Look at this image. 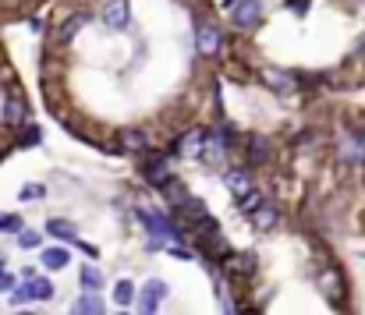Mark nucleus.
Segmentation results:
<instances>
[{"label": "nucleus", "mask_w": 365, "mask_h": 315, "mask_svg": "<svg viewBox=\"0 0 365 315\" xmlns=\"http://www.w3.org/2000/svg\"><path fill=\"white\" fill-rule=\"evenodd\" d=\"M316 284H319V294H323L330 305H341V301H344V277H341L337 266H319Z\"/></svg>", "instance_id": "1"}, {"label": "nucleus", "mask_w": 365, "mask_h": 315, "mask_svg": "<svg viewBox=\"0 0 365 315\" xmlns=\"http://www.w3.org/2000/svg\"><path fill=\"white\" fill-rule=\"evenodd\" d=\"M227 14H231L235 29H255L262 21V0H235Z\"/></svg>", "instance_id": "2"}, {"label": "nucleus", "mask_w": 365, "mask_h": 315, "mask_svg": "<svg viewBox=\"0 0 365 315\" xmlns=\"http://www.w3.org/2000/svg\"><path fill=\"white\" fill-rule=\"evenodd\" d=\"M167 291H170V287H167L163 280H156V277H153V280L142 287V294H138V315H156L160 312V305H163Z\"/></svg>", "instance_id": "3"}, {"label": "nucleus", "mask_w": 365, "mask_h": 315, "mask_svg": "<svg viewBox=\"0 0 365 315\" xmlns=\"http://www.w3.org/2000/svg\"><path fill=\"white\" fill-rule=\"evenodd\" d=\"M138 220H142V223H145V230H149L153 237H160V241H174V237H181V230H178L167 216H160V212L138 210Z\"/></svg>", "instance_id": "4"}, {"label": "nucleus", "mask_w": 365, "mask_h": 315, "mask_svg": "<svg viewBox=\"0 0 365 315\" xmlns=\"http://www.w3.org/2000/svg\"><path fill=\"white\" fill-rule=\"evenodd\" d=\"M103 25L107 29H124L128 25V0H107V7H103Z\"/></svg>", "instance_id": "5"}, {"label": "nucleus", "mask_w": 365, "mask_h": 315, "mask_svg": "<svg viewBox=\"0 0 365 315\" xmlns=\"http://www.w3.org/2000/svg\"><path fill=\"white\" fill-rule=\"evenodd\" d=\"M262 78H266V86L277 93V96H291L294 93V78L287 75V71H277V68H266L262 71Z\"/></svg>", "instance_id": "6"}, {"label": "nucleus", "mask_w": 365, "mask_h": 315, "mask_svg": "<svg viewBox=\"0 0 365 315\" xmlns=\"http://www.w3.org/2000/svg\"><path fill=\"white\" fill-rule=\"evenodd\" d=\"M71 315H107V305L100 294H82L75 305H71Z\"/></svg>", "instance_id": "7"}, {"label": "nucleus", "mask_w": 365, "mask_h": 315, "mask_svg": "<svg viewBox=\"0 0 365 315\" xmlns=\"http://www.w3.org/2000/svg\"><path fill=\"white\" fill-rule=\"evenodd\" d=\"M199 53H206V57H213L217 50H220V32L213 29V25H199Z\"/></svg>", "instance_id": "8"}, {"label": "nucleus", "mask_w": 365, "mask_h": 315, "mask_svg": "<svg viewBox=\"0 0 365 315\" xmlns=\"http://www.w3.org/2000/svg\"><path fill=\"white\" fill-rule=\"evenodd\" d=\"M25 287H29V298H32V301H50V298L57 294V291H53V284H50L46 277H29V280H25Z\"/></svg>", "instance_id": "9"}, {"label": "nucleus", "mask_w": 365, "mask_h": 315, "mask_svg": "<svg viewBox=\"0 0 365 315\" xmlns=\"http://www.w3.org/2000/svg\"><path fill=\"white\" fill-rule=\"evenodd\" d=\"M252 223H255L259 230H273V227L280 223V212H277V206H269V202H262L259 210L252 212Z\"/></svg>", "instance_id": "10"}, {"label": "nucleus", "mask_w": 365, "mask_h": 315, "mask_svg": "<svg viewBox=\"0 0 365 315\" xmlns=\"http://www.w3.org/2000/svg\"><path fill=\"white\" fill-rule=\"evenodd\" d=\"M224 185L235 192V195H252V181H248V170H227L224 174Z\"/></svg>", "instance_id": "11"}, {"label": "nucleus", "mask_w": 365, "mask_h": 315, "mask_svg": "<svg viewBox=\"0 0 365 315\" xmlns=\"http://www.w3.org/2000/svg\"><path fill=\"white\" fill-rule=\"evenodd\" d=\"M39 262H43L46 269H64V266L71 262V255H68V248L61 244V248H46V252L39 255Z\"/></svg>", "instance_id": "12"}, {"label": "nucleus", "mask_w": 365, "mask_h": 315, "mask_svg": "<svg viewBox=\"0 0 365 315\" xmlns=\"http://www.w3.org/2000/svg\"><path fill=\"white\" fill-rule=\"evenodd\" d=\"M341 156H344L348 163H362V160H365L362 135H351V138H344V145H341Z\"/></svg>", "instance_id": "13"}, {"label": "nucleus", "mask_w": 365, "mask_h": 315, "mask_svg": "<svg viewBox=\"0 0 365 315\" xmlns=\"http://www.w3.org/2000/svg\"><path fill=\"white\" fill-rule=\"evenodd\" d=\"M46 230H50L53 237H61V241H78V230H75L71 220H50Z\"/></svg>", "instance_id": "14"}, {"label": "nucleus", "mask_w": 365, "mask_h": 315, "mask_svg": "<svg viewBox=\"0 0 365 315\" xmlns=\"http://www.w3.org/2000/svg\"><path fill=\"white\" fill-rule=\"evenodd\" d=\"M145 174H149V181H153V185H160V188L170 181V174H167V160H160V156H153V160H149Z\"/></svg>", "instance_id": "15"}, {"label": "nucleus", "mask_w": 365, "mask_h": 315, "mask_svg": "<svg viewBox=\"0 0 365 315\" xmlns=\"http://www.w3.org/2000/svg\"><path fill=\"white\" fill-rule=\"evenodd\" d=\"M135 298H138V294H135V284H131V280H118V284H114V301H118V309H128Z\"/></svg>", "instance_id": "16"}, {"label": "nucleus", "mask_w": 365, "mask_h": 315, "mask_svg": "<svg viewBox=\"0 0 365 315\" xmlns=\"http://www.w3.org/2000/svg\"><path fill=\"white\" fill-rule=\"evenodd\" d=\"M269 145H266V138L262 135H248V163H262L269 153H266Z\"/></svg>", "instance_id": "17"}, {"label": "nucleus", "mask_w": 365, "mask_h": 315, "mask_svg": "<svg viewBox=\"0 0 365 315\" xmlns=\"http://www.w3.org/2000/svg\"><path fill=\"white\" fill-rule=\"evenodd\" d=\"M82 287H86V294H96V291L103 287V273H100L96 266H86V269H82Z\"/></svg>", "instance_id": "18"}, {"label": "nucleus", "mask_w": 365, "mask_h": 315, "mask_svg": "<svg viewBox=\"0 0 365 315\" xmlns=\"http://www.w3.org/2000/svg\"><path fill=\"white\" fill-rule=\"evenodd\" d=\"M227 269H231V273L238 269L245 277H252V273H255V255H231V259H227Z\"/></svg>", "instance_id": "19"}, {"label": "nucleus", "mask_w": 365, "mask_h": 315, "mask_svg": "<svg viewBox=\"0 0 365 315\" xmlns=\"http://www.w3.org/2000/svg\"><path fill=\"white\" fill-rule=\"evenodd\" d=\"M86 21H89V14H75V18H71L68 25H61V39L68 43V39H71V36H75V32H78V29H82Z\"/></svg>", "instance_id": "20"}, {"label": "nucleus", "mask_w": 365, "mask_h": 315, "mask_svg": "<svg viewBox=\"0 0 365 315\" xmlns=\"http://www.w3.org/2000/svg\"><path fill=\"white\" fill-rule=\"evenodd\" d=\"M121 145H128V149H145V145H149V138H145V135H138V131H124Z\"/></svg>", "instance_id": "21"}, {"label": "nucleus", "mask_w": 365, "mask_h": 315, "mask_svg": "<svg viewBox=\"0 0 365 315\" xmlns=\"http://www.w3.org/2000/svg\"><path fill=\"white\" fill-rule=\"evenodd\" d=\"M4 117H7L11 124H21V117H25V110H21V106H18V103H7V106H4Z\"/></svg>", "instance_id": "22"}, {"label": "nucleus", "mask_w": 365, "mask_h": 315, "mask_svg": "<svg viewBox=\"0 0 365 315\" xmlns=\"http://www.w3.org/2000/svg\"><path fill=\"white\" fill-rule=\"evenodd\" d=\"M18 244H21V248H36V244H39V234H36V230H21V234H18Z\"/></svg>", "instance_id": "23"}, {"label": "nucleus", "mask_w": 365, "mask_h": 315, "mask_svg": "<svg viewBox=\"0 0 365 315\" xmlns=\"http://www.w3.org/2000/svg\"><path fill=\"white\" fill-rule=\"evenodd\" d=\"M0 230H11V234H21V220H18V216H0Z\"/></svg>", "instance_id": "24"}, {"label": "nucleus", "mask_w": 365, "mask_h": 315, "mask_svg": "<svg viewBox=\"0 0 365 315\" xmlns=\"http://www.w3.org/2000/svg\"><path fill=\"white\" fill-rule=\"evenodd\" d=\"M39 138H43V131H39V128H29V131L21 135V145H32V142H39Z\"/></svg>", "instance_id": "25"}, {"label": "nucleus", "mask_w": 365, "mask_h": 315, "mask_svg": "<svg viewBox=\"0 0 365 315\" xmlns=\"http://www.w3.org/2000/svg\"><path fill=\"white\" fill-rule=\"evenodd\" d=\"M309 4H312V0H287V7H291L294 14H305V11H309Z\"/></svg>", "instance_id": "26"}, {"label": "nucleus", "mask_w": 365, "mask_h": 315, "mask_svg": "<svg viewBox=\"0 0 365 315\" xmlns=\"http://www.w3.org/2000/svg\"><path fill=\"white\" fill-rule=\"evenodd\" d=\"M359 53H362V57H365V36H362V43H359Z\"/></svg>", "instance_id": "27"}, {"label": "nucleus", "mask_w": 365, "mask_h": 315, "mask_svg": "<svg viewBox=\"0 0 365 315\" xmlns=\"http://www.w3.org/2000/svg\"><path fill=\"white\" fill-rule=\"evenodd\" d=\"M242 315H259V312H255V309H245V312Z\"/></svg>", "instance_id": "28"}, {"label": "nucleus", "mask_w": 365, "mask_h": 315, "mask_svg": "<svg viewBox=\"0 0 365 315\" xmlns=\"http://www.w3.org/2000/svg\"><path fill=\"white\" fill-rule=\"evenodd\" d=\"M14 315H36V312H14Z\"/></svg>", "instance_id": "29"}, {"label": "nucleus", "mask_w": 365, "mask_h": 315, "mask_svg": "<svg viewBox=\"0 0 365 315\" xmlns=\"http://www.w3.org/2000/svg\"><path fill=\"white\" fill-rule=\"evenodd\" d=\"M0 269H4V266H0Z\"/></svg>", "instance_id": "30"}]
</instances>
